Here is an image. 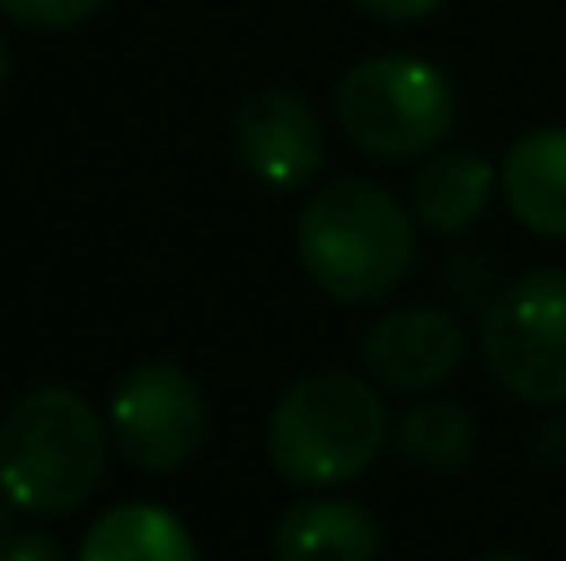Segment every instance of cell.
<instances>
[{
  "label": "cell",
  "instance_id": "6da1fadb",
  "mask_svg": "<svg viewBox=\"0 0 566 561\" xmlns=\"http://www.w3.org/2000/svg\"><path fill=\"white\" fill-rule=\"evenodd\" d=\"M298 258L333 304H378L418 264V219L373 179H333L298 209Z\"/></svg>",
  "mask_w": 566,
  "mask_h": 561
},
{
  "label": "cell",
  "instance_id": "7a4b0ae2",
  "mask_svg": "<svg viewBox=\"0 0 566 561\" xmlns=\"http://www.w3.org/2000/svg\"><path fill=\"white\" fill-rule=\"evenodd\" d=\"M109 427L75 388H30L0 417V493L15 512L65 517L95 497L109 467Z\"/></svg>",
  "mask_w": 566,
  "mask_h": 561
},
{
  "label": "cell",
  "instance_id": "3957f363",
  "mask_svg": "<svg viewBox=\"0 0 566 561\" xmlns=\"http://www.w3.org/2000/svg\"><path fill=\"white\" fill-rule=\"evenodd\" d=\"M388 443L392 423L382 393L338 368L298 378L269 413V463L293 487L353 483Z\"/></svg>",
  "mask_w": 566,
  "mask_h": 561
},
{
  "label": "cell",
  "instance_id": "277c9868",
  "mask_svg": "<svg viewBox=\"0 0 566 561\" xmlns=\"http://www.w3.org/2000/svg\"><path fill=\"white\" fill-rule=\"evenodd\" d=\"M348 145L378 159H422L448 139L458 119V89L438 65L412 55L358 60L333 95Z\"/></svg>",
  "mask_w": 566,
  "mask_h": 561
},
{
  "label": "cell",
  "instance_id": "5b68a950",
  "mask_svg": "<svg viewBox=\"0 0 566 561\" xmlns=\"http://www.w3.org/2000/svg\"><path fill=\"white\" fill-rule=\"evenodd\" d=\"M482 363L517 403L566 407V268H537L482 308Z\"/></svg>",
  "mask_w": 566,
  "mask_h": 561
},
{
  "label": "cell",
  "instance_id": "8992f818",
  "mask_svg": "<svg viewBox=\"0 0 566 561\" xmlns=\"http://www.w3.org/2000/svg\"><path fill=\"white\" fill-rule=\"evenodd\" d=\"M109 437L139 473H179L209 437V403L179 363L149 358L119 378L109 398Z\"/></svg>",
  "mask_w": 566,
  "mask_h": 561
},
{
  "label": "cell",
  "instance_id": "52a82bcc",
  "mask_svg": "<svg viewBox=\"0 0 566 561\" xmlns=\"http://www.w3.org/2000/svg\"><path fill=\"white\" fill-rule=\"evenodd\" d=\"M234 159L269 189H303L328 159V139L313 115V105L293 89H254L234 109Z\"/></svg>",
  "mask_w": 566,
  "mask_h": 561
},
{
  "label": "cell",
  "instance_id": "ba28073f",
  "mask_svg": "<svg viewBox=\"0 0 566 561\" xmlns=\"http://www.w3.org/2000/svg\"><path fill=\"white\" fill-rule=\"evenodd\" d=\"M363 363L388 393H428L468 363V328L432 304L392 308L363 338Z\"/></svg>",
  "mask_w": 566,
  "mask_h": 561
},
{
  "label": "cell",
  "instance_id": "9c48e42d",
  "mask_svg": "<svg viewBox=\"0 0 566 561\" xmlns=\"http://www.w3.org/2000/svg\"><path fill=\"white\" fill-rule=\"evenodd\" d=\"M382 527L348 497H308L274 527V561H378Z\"/></svg>",
  "mask_w": 566,
  "mask_h": 561
},
{
  "label": "cell",
  "instance_id": "30bf717a",
  "mask_svg": "<svg viewBox=\"0 0 566 561\" xmlns=\"http://www.w3.org/2000/svg\"><path fill=\"white\" fill-rule=\"evenodd\" d=\"M512 219L542 239H566V129H532L497 169Z\"/></svg>",
  "mask_w": 566,
  "mask_h": 561
},
{
  "label": "cell",
  "instance_id": "8fae6325",
  "mask_svg": "<svg viewBox=\"0 0 566 561\" xmlns=\"http://www.w3.org/2000/svg\"><path fill=\"white\" fill-rule=\"evenodd\" d=\"M497 184V169L472 149H432L412 174V219L428 234H462L488 214Z\"/></svg>",
  "mask_w": 566,
  "mask_h": 561
},
{
  "label": "cell",
  "instance_id": "7c38bea8",
  "mask_svg": "<svg viewBox=\"0 0 566 561\" xmlns=\"http://www.w3.org/2000/svg\"><path fill=\"white\" fill-rule=\"evenodd\" d=\"M75 561H199V547L175 512L125 502L90 527Z\"/></svg>",
  "mask_w": 566,
  "mask_h": 561
},
{
  "label": "cell",
  "instance_id": "4fadbf2b",
  "mask_svg": "<svg viewBox=\"0 0 566 561\" xmlns=\"http://www.w3.org/2000/svg\"><path fill=\"white\" fill-rule=\"evenodd\" d=\"M392 453L422 473H458L478 453V427L458 403H442V398L412 403L392 423Z\"/></svg>",
  "mask_w": 566,
  "mask_h": 561
},
{
  "label": "cell",
  "instance_id": "5bb4252c",
  "mask_svg": "<svg viewBox=\"0 0 566 561\" xmlns=\"http://www.w3.org/2000/svg\"><path fill=\"white\" fill-rule=\"evenodd\" d=\"M105 10V0H0V15L25 30H70Z\"/></svg>",
  "mask_w": 566,
  "mask_h": 561
},
{
  "label": "cell",
  "instance_id": "9a60e30c",
  "mask_svg": "<svg viewBox=\"0 0 566 561\" xmlns=\"http://www.w3.org/2000/svg\"><path fill=\"white\" fill-rule=\"evenodd\" d=\"M0 561H65V552L40 527H15V532L0 537Z\"/></svg>",
  "mask_w": 566,
  "mask_h": 561
},
{
  "label": "cell",
  "instance_id": "2e32d148",
  "mask_svg": "<svg viewBox=\"0 0 566 561\" xmlns=\"http://www.w3.org/2000/svg\"><path fill=\"white\" fill-rule=\"evenodd\" d=\"M363 15L373 20H388V25H408V20H422L442 6V0H353Z\"/></svg>",
  "mask_w": 566,
  "mask_h": 561
},
{
  "label": "cell",
  "instance_id": "e0dca14e",
  "mask_svg": "<svg viewBox=\"0 0 566 561\" xmlns=\"http://www.w3.org/2000/svg\"><path fill=\"white\" fill-rule=\"evenodd\" d=\"M6 75H10V50H6V35H0V85H6Z\"/></svg>",
  "mask_w": 566,
  "mask_h": 561
},
{
  "label": "cell",
  "instance_id": "ac0fdd59",
  "mask_svg": "<svg viewBox=\"0 0 566 561\" xmlns=\"http://www.w3.org/2000/svg\"><path fill=\"white\" fill-rule=\"evenodd\" d=\"M482 561H527V557H512V552H497V557H482Z\"/></svg>",
  "mask_w": 566,
  "mask_h": 561
}]
</instances>
